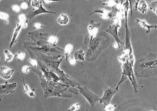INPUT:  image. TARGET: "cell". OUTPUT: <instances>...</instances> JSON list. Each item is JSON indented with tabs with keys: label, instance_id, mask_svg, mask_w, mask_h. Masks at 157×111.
<instances>
[{
	"label": "cell",
	"instance_id": "6da1fadb",
	"mask_svg": "<svg viewBox=\"0 0 157 111\" xmlns=\"http://www.w3.org/2000/svg\"><path fill=\"white\" fill-rule=\"evenodd\" d=\"M41 80V86L44 91V97H57L61 98H71L72 94L66 93L68 86L64 85L62 83H55L47 80L39 73L36 72Z\"/></svg>",
	"mask_w": 157,
	"mask_h": 111
},
{
	"label": "cell",
	"instance_id": "7a4b0ae2",
	"mask_svg": "<svg viewBox=\"0 0 157 111\" xmlns=\"http://www.w3.org/2000/svg\"><path fill=\"white\" fill-rule=\"evenodd\" d=\"M124 6V24H125V42L124 43V50L123 51L126 53L128 55V61L133 65H135V57L134 50L132 47L131 39V33L128 25V13L129 9L128 0H125L123 2Z\"/></svg>",
	"mask_w": 157,
	"mask_h": 111
},
{
	"label": "cell",
	"instance_id": "3957f363",
	"mask_svg": "<svg viewBox=\"0 0 157 111\" xmlns=\"http://www.w3.org/2000/svg\"><path fill=\"white\" fill-rule=\"evenodd\" d=\"M105 33H100L96 38L88 43V50L86 54V57L89 61L90 59H94L95 55L97 56L99 55V51L104 50V48L108 46L109 42V38Z\"/></svg>",
	"mask_w": 157,
	"mask_h": 111
},
{
	"label": "cell",
	"instance_id": "277c9868",
	"mask_svg": "<svg viewBox=\"0 0 157 111\" xmlns=\"http://www.w3.org/2000/svg\"><path fill=\"white\" fill-rule=\"evenodd\" d=\"M135 66L129 61L128 60L121 64V76L116 87L119 89V87L127 79L132 85L134 92L138 93V83L135 74Z\"/></svg>",
	"mask_w": 157,
	"mask_h": 111
},
{
	"label": "cell",
	"instance_id": "5b68a950",
	"mask_svg": "<svg viewBox=\"0 0 157 111\" xmlns=\"http://www.w3.org/2000/svg\"><path fill=\"white\" fill-rule=\"evenodd\" d=\"M75 87L88 103L90 107H94L96 105L100 102L101 97L89 90L87 87L76 85Z\"/></svg>",
	"mask_w": 157,
	"mask_h": 111
},
{
	"label": "cell",
	"instance_id": "8992f818",
	"mask_svg": "<svg viewBox=\"0 0 157 111\" xmlns=\"http://www.w3.org/2000/svg\"><path fill=\"white\" fill-rule=\"evenodd\" d=\"M119 89H117L116 86L115 87H107L104 90L103 95L100 98V104L104 105V106L110 103L113 100L115 95L118 93Z\"/></svg>",
	"mask_w": 157,
	"mask_h": 111
},
{
	"label": "cell",
	"instance_id": "52a82bcc",
	"mask_svg": "<svg viewBox=\"0 0 157 111\" xmlns=\"http://www.w3.org/2000/svg\"><path fill=\"white\" fill-rule=\"evenodd\" d=\"M117 13V11L114 10H107L105 8H99L96 9L91 13L89 14V16L93 14H98L100 15L101 18L104 20H110L114 19Z\"/></svg>",
	"mask_w": 157,
	"mask_h": 111
},
{
	"label": "cell",
	"instance_id": "ba28073f",
	"mask_svg": "<svg viewBox=\"0 0 157 111\" xmlns=\"http://www.w3.org/2000/svg\"><path fill=\"white\" fill-rule=\"evenodd\" d=\"M100 26V23H97L94 20H91L89 24L87 26V31L88 33L89 37V39L88 41V43L98 36Z\"/></svg>",
	"mask_w": 157,
	"mask_h": 111
},
{
	"label": "cell",
	"instance_id": "9c48e42d",
	"mask_svg": "<svg viewBox=\"0 0 157 111\" xmlns=\"http://www.w3.org/2000/svg\"><path fill=\"white\" fill-rule=\"evenodd\" d=\"M18 84L17 83H9L8 82L0 85V94L1 96L14 93L17 88Z\"/></svg>",
	"mask_w": 157,
	"mask_h": 111
},
{
	"label": "cell",
	"instance_id": "30bf717a",
	"mask_svg": "<svg viewBox=\"0 0 157 111\" xmlns=\"http://www.w3.org/2000/svg\"><path fill=\"white\" fill-rule=\"evenodd\" d=\"M56 14V13L54 11H50L47 9L44 6L43 2L41 4V5L38 9H35L34 11L32 12V13H30L27 17L28 18L30 19H33V18H35L36 17L42 14Z\"/></svg>",
	"mask_w": 157,
	"mask_h": 111
},
{
	"label": "cell",
	"instance_id": "8fae6325",
	"mask_svg": "<svg viewBox=\"0 0 157 111\" xmlns=\"http://www.w3.org/2000/svg\"><path fill=\"white\" fill-rule=\"evenodd\" d=\"M136 22L140 26L141 28L144 29L146 31V33L149 35L150 33L151 29H157V24H151L147 22L146 20L141 19H136Z\"/></svg>",
	"mask_w": 157,
	"mask_h": 111
},
{
	"label": "cell",
	"instance_id": "7c38bea8",
	"mask_svg": "<svg viewBox=\"0 0 157 111\" xmlns=\"http://www.w3.org/2000/svg\"><path fill=\"white\" fill-rule=\"evenodd\" d=\"M14 72L15 70L13 68H9L5 66H1L0 76L4 80L7 81L13 77Z\"/></svg>",
	"mask_w": 157,
	"mask_h": 111
},
{
	"label": "cell",
	"instance_id": "4fadbf2b",
	"mask_svg": "<svg viewBox=\"0 0 157 111\" xmlns=\"http://www.w3.org/2000/svg\"><path fill=\"white\" fill-rule=\"evenodd\" d=\"M135 7L136 10L142 14H145L149 10V6L145 0H139L136 1Z\"/></svg>",
	"mask_w": 157,
	"mask_h": 111
},
{
	"label": "cell",
	"instance_id": "5bb4252c",
	"mask_svg": "<svg viewBox=\"0 0 157 111\" xmlns=\"http://www.w3.org/2000/svg\"><path fill=\"white\" fill-rule=\"evenodd\" d=\"M22 29H23L22 27L19 23H17L16 25H15V27L14 31H13V34H12L11 38L10 44H9V47L10 49H11L14 46V45L17 43L18 37H19V35L21 32Z\"/></svg>",
	"mask_w": 157,
	"mask_h": 111
},
{
	"label": "cell",
	"instance_id": "9a60e30c",
	"mask_svg": "<svg viewBox=\"0 0 157 111\" xmlns=\"http://www.w3.org/2000/svg\"><path fill=\"white\" fill-rule=\"evenodd\" d=\"M23 86L24 93L25 94H27L29 97L32 98H36L35 91H34V90H32L30 88V87L29 86V85L25 83L24 79H23Z\"/></svg>",
	"mask_w": 157,
	"mask_h": 111
},
{
	"label": "cell",
	"instance_id": "2e32d148",
	"mask_svg": "<svg viewBox=\"0 0 157 111\" xmlns=\"http://www.w3.org/2000/svg\"><path fill=\"white\" fill-rule=\"evenodd\" d=\"M70 22V18L68 15L64 13H62L58 16L57 18V23L60 25L65 26L68 24Z\"/></svg>",
	"mask_w": 157,
	"mask_h": 111
},
{
	"label": "cell",
	"instance_id": "e0dca14e",
	"mask_svg": "<svg viewBox=\"0 0 157 111\" xmlns=\"http://www.w3.org/2000/svg\"><path fill=\"white\" fill-rule=\"evenodd\" d=\"M73 57L75 58L77 61H85L86 57V53L82 49H78L75 52Z\"/></svg>",
	"mask_w": 157,
	"mask_h": 111
},
{
	"label": "cell",
	"instance_id": "ac0fdd59",
	"mask_svg": "<svg viewBox=\"0 0 157 111\" xmlns=\"http://www.w3.org/2000/svg\"><path fill=\"white\" fill-rule=\"evenodd\" d=\"M23 29L27 28L29 25L28 17L25 14H21L18 16V22Z\"/></svg>",
	"mask_w": 157,
	"mask_h": 111
},
{
	"label": "cell",
	"instance_id": "d6986e66",
	"mask_svg": "<svg viewBox=\"0 0 157 111\" xmlns=\"http://www.w3.org/2000/svg\"><path fill=\"white\" fill-rule=\"evenodd\" d=\"M4 54L5 57V61L6 64L11 62L15 57L14 55L8 49H5L4 50Z\"/></svg>",
	"mask_w": 157,
	"mask_h": 111
},
{
	"label": "cell",
	"instance_id": "ffe728a7",
	"mask_svg": "<svg viewBox=\"0 0 157 111\" xmlns=\"http://www.w3.org/2000/svg\"><path fill=\"white\" fill-rule=\"evenodd\" d=\"M102 2V5L107 7H116L117 5L120 4L119 0H100Z\"/></svg>",
	"mask_w": 157,
	"mask_h": 111
},
{
	"label": "cell",
	"instance_id": "44dd1931",
	"mask_svg": "<svg viewBox=\"0 0 157 111\" xmlns=\"http://www.w3.org/2000/svg\"><path fill=\"white\" fill-rule=\"evenodd\" d=\"M73 49H74V46L71 43L67 44L64 47V50H63V54H64V56H65V57L66 59V61H67L68 57H70V55Z\"/></svg>",
	"mask_w": 157,
	"mask_h": 111
},
{
	"label": "cell",
	"instance_id": "7402d4cb",
	"mask_svg": "<svg viewBox=\"0 0 157 111\" xmlns=\"http://www.w3.org/2000/svg\"><path fill=\"white\" fill-rule=\"evenodd\" d=\"M59 39L57 36L51 35L48 37L47 41L52 46L56 47V45L58 43Z\"/></svg>",
	"mask_w": 157,
	"mask_h": 111
},
{
	"label": "cell",
	"instance_id": "603a6c76",
	"mask_svg": "<svg viewBox=\"0 0 157 111\" xmlns=\"http://www.w3.org/2000/svg\"><path fill=\"white\" fill-rule=\"evenodd\" d=\"M149 9L157 17V0H154L149 4Z\"/></svg>",
	"mask_w": 157,
	"mask_h": 111
},
{
	"label": "cell",
	"instance_id": "cb8c5ba5",
	"mask_svg": "<svg viewBox=\"0 0 157 111\" xmlns=\"http://www.w3.org/2000/svg\"><path fill=\"white\" fill-rule=\"evenodd\" d=\"M0 19L3 20L6 24L9 23V15L5 12L1 11L0 12Z\"/></svg>",
	"mask_w": 157,
	"mask_h": 111
},
{
	"label": "cell",
	"instance_id": "d4e9b609",
	"mask_svg": "<svg viewBox=\"0 0 157 111\" xmlns=\"http://www.w3.org/2000/svg\"><path fill=\"white\" fill-rule=\"evenodd\" d=\"M118 61H119L121 64L124 63L125 61L128 60V55L125 52L123 51L122 54L120 55L118 57Z\"/></svg>",
	"mask_w": 157,
	"mask_h": 111
},
{
	"label": "cell",
	"instance_id": "484cf974",
	"mask_svg": "<svg viewBox=\"0 0 157 111\" xmlns=\"http://www.w3.org/2000/svg\"><path fill=\"white\" fill-rule=\"evenodd\" d=\"M81 109V105L79 103H75L72 104L68 109V111H77Z\"/></svg>",
	"mask_w": 157,
	"mask_h": 111
},
{
	"label": "cell",
	"instance_id": "4316f807",
	"mask_svg": "<svg viewBox=\"0 0 157 111\" xmlns=\"http://www.w3.org/2000/svg\"><path fill=\"white\" fill-rule=\"evenodd\" d=\"M117 105L109 103L104 106V110L106 111H114L117 108Z\"/></svg>",
	"mask_w": 157,
	"mask_h": 111
},
{
	"label": "cell",
	"instance_id": "83f0119b",
	"mask_svg": "<svg viewBox=\"0 0 157 111\" xmlns=\"http://www.w3.org/2000/svg\"><path fill=\"white\" fill-rule=\"evenodd\" d=\"M41 3L42 2L41 1V0H32L30 2V4L33 9H37L40 6Z\"/></svg>",
	"mask_w": 157,
	"mask_h": 111
},
{
	"label": "cell",
	"instance_id": "f1b7e54d",
	"mask_svg": "<svg viewBox=\"0 0 157 111\" xmlns=\"http://www.w3.org/2000/svg\"><path fill=\"white\" fill-rule=\"evenodd\" d=\"M29 63L31 65V67L33 68H37L38 65H39V63L37 61L34 59V58H32V57H29L28 60Z\"/></svg>",
	"mask_w": 157,
	"mask_h": 111
},
{
	"label": "cell",
	"instance_id": "f546056e",
	"mask_svg": "<svg viewBox=\"0 0 157 111\" xmlns=\"http://www.w3.org/2000/svg\"><path fill=\"white\" fill-rule=\"evenodd\" d=\"M31 69H32V67L31 66L28 65H25L21 67V71L23 73L27 75L29 73V72H31Z\"/></svg>",
	"mask_w": 157,
	"mask_h": 111
},
{
	"label": "cell",
	"instance_id": "4dcf8cb0",
	"mask_svg": "<svg viewBox=\"0 0 157 111\" xmlns=\"http://www.w3.org/2000/svg\"><path fill=\"white\" fill-rule=\"evenodd\" d=\"M25 57H26V54L25 52H22V51L18 52V53L15 55V57L18 60L21 61H24Z\"/></svg>",
	"mask_w": 157,
	"mask_h": 111
},
{
	"label": "cell",
	"instance_id": "1f68e13d",
	"mask_svg": "<svg viewBox=\"0 0 157 111\" xmlns=\"http://www.w3.org/2000/svg\"><path fill=\"white\" fill-rule=\"evenodd\" d=\"M33 29H36V30H39V29H41L44 28L45 27L42 23H41L40 22H36L33 24Z\"/></svg>",
	"mask_w": 157,
	"mask_h": 111
},
{
	"label": "cell",
	"instance_id": "d6a6232c",
	"mask_svg": "<svg viewBox=\"0 0 157 111\" xmlns=\"http://www.w3.org/2000/svg\"><path fill=\"white\" fill-rule=\"evenodd\" d=\"M128 1L129 5V9H130V13L131 16L132 15V10H133V7L135 6V4L136 3L137 0H128Z\"/></svg>",
	"mask_w": 157,
	"mask_h": 111
},
{
	"label": "cell",
	"instance_id": "836d02e7",
	"mask_svg": "<svg viewBox=\"0 0 157 111\" xmlns=\"http://www.w3.org/2000/svg\"><path fill=\"white\" fill-rule=\"evenodd\" d=\"M11 9H12V10L14 11V13L18 14L19 13H20V11L21 10V7L20 6L18 5L14 4V5H12Z\"/></svg>",
	"mask_w": 157,
	"mask_h": 111
},
{
	"label": "cell",
	"instance_id": "e575fe53",
	"mask_svg": "<svg viewBox=\"0 0 157 111\" xmlns=\"http://www.w3.org/2000/svg\"><path fill=\"white\" fill-rule=\"evenodd\" d=\"M67 61L69 62L70 65H75L76 64V62H77V61L75 59L74 57H68V59H67Z\"/></svg>",
	"mask_w": 157,
	"mask_h": 111
},
{
	"label": "cell",
	"instance_id": "d590c367",
	"mask_svg": "<svg viewBox=\"0 0 157 111\" xmlns=\"http://www.w3.org/2000/svg\"><path fill=\"white\" fill-rule=\"evenodd\" d=\"M20 6L21 7V9L26 10V9H27L29 8V3L27 2H25V1L23 2L21 4Z\"/></svg>",
	"mask_w": 157,
	"mask_h": 111
},
{
	"label": "cell",
	"instance_id": "8d00e7d4",
	"mask_svg": "<svg viewBox=\"0 0 157 111\" xmlns=\"http://www.w3.org/2000/svg\"><path fill=\"white\" fill-rule=\"evenodd\" d=\"M62 1L63 0H44V2L45 4H50L53 2H59Z\"/></svg>",
	"mask_w": 157,
	"mask_h": 111
},
{
	"label": "cell",
	"instance_id": "74e56055",
	"mask_svg": "<svg viewBox=\"0 0 157 111\" xmlns=\"http://www.w3.org/2000/svg\"><path fill=\"white\" fill-rule=\"evenodd\" d=\"M121 45L119 44V43H117V42H115L113 43V48L115 49H117V50H118V49H119L120 48H121Z\"/></svg>",
	"mask_w": 157,
	"mask_h": 111
},
{
	"label": "cell",
	"instance_id": "f35d334b",
	"mask_svg": "<svg viewBox=\"0 0 157 111\" xmlns=\"http://www.w3.org/2000/svg\"><path fill=\"white\" fill-rule=\"evenodd\" d=\"M25 2H28V3H30L31 2V1H32V0H25Z\"/></svg>",
	"mask_w": 157,
	"mask_h": 111
},
{
	"label": "cell",
	"instance_id": "ab89813d",
	"mask_svg": "<svg viewBox=\"0 0 157 111\" xmlns=\"http://www.w3.org/2000/svg\"><path fill=\"white\" fill-rule=\"evenodd\" d=\"M0 1H2V0H0Z\"/></svg>",
	"mask_w": 157,
	"mask_h": 111
},
{
	"label": "cell",
	"instance_id": "60d3db41",
	"mask_svg": "<svg viewBox=\"0 0 157 111\" xmlns=\"http://www.w3.org/2000/svg\"><path fill=\"white\" fill-rule=\"evenodd\" d=\"M137 1H139V0H137Z\"/></svg>",
	"mask_w": 157,
	"mask_h": 111
}]
</instances>
